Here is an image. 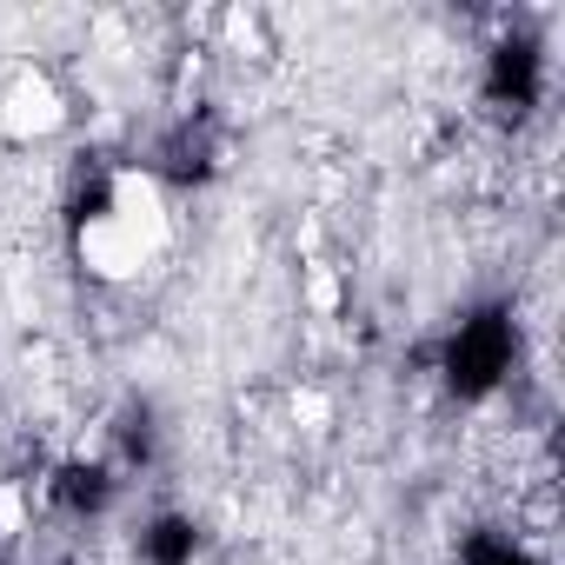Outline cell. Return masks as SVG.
I'll use <instances>...</instances> for the list:
<instances>
[{
  "mask_svg": "<svg viewBox=\"0 0 565 565\" xmlns=\"http://www.w3.org/2000/svg\"><path fill=\"white\" fill-rule=\"evenodd\" d=\"M67 127V94L47 67H14L8 87H0V134L21 140V147H41Z\"/></svg>",
  "mask_w": 565,
  "mask_h": 565,
  "instance_id": "6da1fadb",
  "label": "cell"
},
{
  "mask_svg": "<svg viewBox=\"0 0 565 565\" xmlns=\"http://www.w3.org/2000/svg\"><path fill=\"white\" fill-rule=\"evenodd\" d=\"M127 239H140L147 253H160L167 246V193H160V180L153 173H140V167H127V173H114L107 180V206H100Z\"/></svg>",
  "mask_w": 565,
  "mask_h": 565,
  "instance_id": "7a4b0ae2",
  "label": "cell"
},
{
  "mask_svg": "<svg viewBox=\"0 0 565 565\" xmlns=\"http://www.w3.org/2000/svg\"><path fill=\"white\" fill-rule=\"evenodd\" d=\"M74 253H81V266L94 273V279H107V287H120V279H140L147 273V246L140 239H127L107 213H87L81 220V233H74Z\"/></svg>",
  "mask_w": 565,
  "mask_h": 565,
  "instance_id": "3957f363",
  "label": "cell"
},
{
  "mask_svg": "<svg viewBox=\"0 0 565 565\" xmlns=\"http://www.w3.org/2000/svg\"><path fill=\"white\" fill-rule=\"evenodd\" d=\"M307 307H313L320 320L340 313V273H333L327 259H307Z\"/></svg>",
  "mask_w": 565,
  "mask_h": 565,
  "instance_id": "277c9868",
  "label": "cell"
},
{
  "mask_svg": "<svg viewBox=\"0 0 565 565\" xmlns=\"http://www.w3.org/2000/svg\"><path fill=\"white\" fill-rule=\"evenodd\" d=\"M28 532V492L14 479H0V539H21Z\"/></svg>",
  "mask_w": 565,
  "mask_h": 565,
  "instance_id": "5b68a950",
  "label": "cell"
}]
</instances>
